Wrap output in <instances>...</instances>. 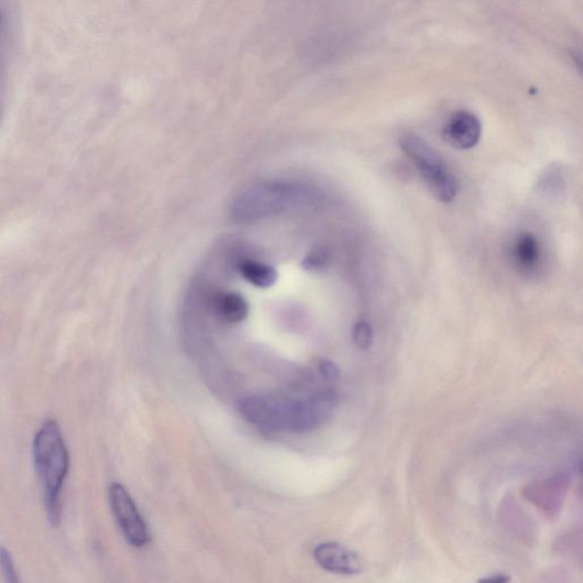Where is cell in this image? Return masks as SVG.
<instances>
[{
    "instance_id": "cell-1",
    "label": "cell",
    "mask_w": 583,
    "mask_h": 583,
    "mask_svg": "<svg viewBox=\"0 0 583 583\" xmlns=\"http://www.w3.org/2000/svg\"><path fill=\"white\" fill-rule=\"evenodd\" d=\"M338 405L332 391L306 398L265 394L244 397L239 410L248 424L268 433H306L326 425Z\"/></svg>"
},
{
    "instance_id": "cell-2",
    "label": "cell",
    "mask_w": 583,
    "mask_h": 583,
    "mask_svg": "<svg viewBox=\"0 0 583 583\" xmlns=\"http://www.w3.org/2000/svg\"><path fill=\"white\" fill-rule=\"evenodd\" d=\"M34 462L44 487L45 508L53 527L59 526L63 515L62 490L69 473L70 457L61 428L53 419L46 420L34 439Z\"/></svg>"
},
{
    "instance_id": "cell-3",
    "label": "cell",
    "mask_w": 583,
    "mask_h": 583,
    "mask_svg": "<svg viewBox=\"0 0 583 583\" xmlns=\"http://www.w3.org/2000/svg\"><path fill=\"white\" fill-rule=\"evenodd\" d=\"M301 197L299 187L283 185L256 186L243 194L237 201L234 215L240 220H254L279 212L294 199Z\"/></svg>"
},
{
    "instance_id": "cell-4",
    "label": "cell",
    "mask_w": 583,
    "mask_h": 583,
    "mask_svg": "<svg viewBox=\"0 0 583 583\" xmlns=\"http://www.w3.org/2000/svg\"><path fill=\"white\" fill-rule=\"evenodd\" d=\"M109 496L112 512L127 541L136 548L146 546L151 541V534L131 494L122 484L113 483Z\"/></svg>"
},
{
    "instance_id": "cell-5",
    "label": "cell",
    "mask_w": 583,
    "mask_h": 583,
    "mask_svg": "<svg viewBox=\"0 0 583 583\" xmlns=\"http://www.w3.org/2000/svg\"><path fill=\"white\" fill-rule=\"evenodd\" d=\"M314 559L321 569L336 574L354 575L364 570L362 558L336 541L317 544L314 549Z\"/></svg>"
},
{
    "instance_id": "cell-6",
    "label": "cell",
    "mask_w": 583,
    "mask_h": 583,
    "mask_svg": "<svg viewBox=\"0 0 583 583\" xmlns=\"http://www.w3.org/2000/svg\"><path fill=\"white\" fill-rule=\"evenodd\" d=\"M482 125L479 118L469 111L452 113L443 127V139L459 150L473 148L480 141Z\"/></svg>"
},
{
    "instance_id": "cell-7",
    "label": "cell",
    "mask_w": 583,
    "mask_h": 583,
    "mask_svg": "<svg viewBox=\"0 0 583 583\" xmlns=\"http://www.w3.org/2000/svg\"><path fill=\"white\" fill-rule=\"evenodd\" d=\"M399 143L420 174L443 164L439 154L425 140L417 135L406 134L400 139Z\"/></svg>"
},
{
    "instance_id": "cell-8",
    "label": "cell",
    "mask_w": 583,
    "mask_h": 583,
    "mask_svg": "<svg viewBox=\"0 0 583 583\" xmlns=\"http://www.w3.org/2000/svg\"><path fill=\"white\" fill-rule=\"evenodd\" d=\"M432 196L443 204H449L458 196V180L446 165H441L422 174Z\"/></svg>"
},
{
    "instance_id": "cell-9",
    "label": "cell",
    "mask_w": 583,
    "mask_h": 583,
    "mask_svg": "<svg viewBox=\"0 0 583 583\" xmlns=\"http://www.w3.org/2000/svg\"><path fill=\"white\" fill-rule=\"evenodd\" d=\"M216 316L224 322L240 323L249 314V305L245 299L237 294H221L213 300Z\"/></svg>"
},
{
    "instance_id": "cell-10",
    "label": "cell",
    "mask_w": 583,
    "mask_h": 583,
    "mask_svg": "<svg viewBox=\"0 0 583 583\" xmlns=\"http://www.w3.org/2000/svg\"><path fill=\"white\" fill-rule=\"evenodd\" d=\"M514 258L518 267L532 271L540 261V246L537 239L531 234H525L517 239L514 245Z\"/></svg>"
},
{
    "instance_id": "cell-11",
    "label": "cell",
    "mask_w": 583,
    "mask_h": 583,
    "mask_svg": "<svg viewBox=\"0 0 583 583\" xmlns=\"http://www.w3.org/2000/svg\"><path fill=\"white\" fill-rule=\"evenodd\" d=\"M240 273L250 284L256 287L267 288L277 280L276 271L267 265L246 262L240 266Z\"/></svg>"
},
{
    "instance_id": "cell-12",
    "label": "cell",
    "mask_w": 583,
    "mask_h": 583,
    "mask_svg": "<svg viewBox=\"0 0 583 583\" xmlns=\"http://www.w3.org/2000/svg\"><path fill=\"white\" fill-rule=\"evenodd\" d=\"M331 263V252L323 246L314 249L302 262V267L308 272L318 273L327 270Z\"/></svg>"
},
{
    "instance_id": "cell-13",
    "label": "cell",
    "mask_w": 583,
    "mask_h": 583,
    "mask_svg": "<svg viewBox=\"0 0 583 583\" xmlns=\"http://www.w3.org/2000/svg\"><path fill=\"white\" fill-rule=\"evenodd\" d=\"M352 340L361 350H369L373 344V330L369 322L359 321L352 331Z\"/></svg>"
},
{
    "instance_id": "cell-14",
    "label": "cell",
    "mask_w": 583,
    "mask_h": 583,
    "mask_svg": "<svg viewBox=\"0 0 583 583\" xmlns=\"http://www.w3.org/2000/svg\"><path fill=\"white\" fill-rule=\"evenodd\" d=\"M0 568L9 582H18L19 576L11 553L4 547L0 548Z\"/></svg>"
},
{
    "instance_id": "cell-15",
    "label": "cell",
    "mask_w": 583,
    "mask_h": 583,
    "mask_svg": "<svg viewBox=\"0 0 583 583\" xmlns=\"http://www.w3.org/2000/svg\"><path fill=\"white\" fill-rule=\"evenodd\" d=\"M318 370L320 375L328 381H337L341 375L339 367L333 362L328 360L321 361L319 363Z\"/></svg>"
},
{
    "instance_id": "cell-16",
    "label": "cell",
    "mask_w": 583,
    "mask_h": 583,
    "mask_svg": "<svg viewBox=\"0 0 583 583\" xmlns=\"http://www.w3.org/2000/svg\"><path fill=\"white\" fill-rule=\"evenodd\" d=\"M509 581H510V576H508L505 573H498V574L491 575L487 578H482L481 580H479V582H497V583H504V582H509Z\"/></svg>"
}]
</instances>
